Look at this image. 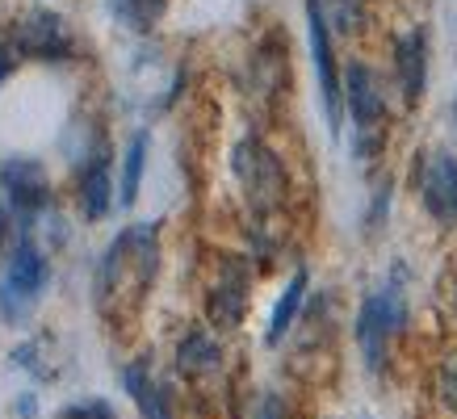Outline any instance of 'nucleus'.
<instances>
[{"instance_id":"nucleus-1","label":"nucleus","mask_w":457,"mask_h":419,"mask_svg":"<svg viewBox=\"0 0 457 419\" xmlns=\"http://www.w3.org/2000/svg\"><path fill=\"white\" fill-rule=\"evenodd\" d=\"M155 273H160V231L155 223H135L126 226L122 235L113 239L97 268V310L113 327L139 315V307L147 302Z\"/></svg>"},{"instance_id":"nucleus-2","label":"nucleus","mask_w":457,"mask_h":419,"mask_svg":"<svg viewBox=\"0 0 457 419\" xmlns=\"http://www.w3.org/2000/svg\"><path fill=\"white\" fill-rule=\"evenodd\" d=\"M231 168H236V177L256 214H269V210H278L286 201V168L264 143L244 139L231 155Z\"/></svg>"},{"instance_id":"nucleus-3","label":"nucleus","mask_w":457,"mask_h":419,"mask_svg":"<svg viewBox=\"0 0 457 419\" xmlns=\"http://www.w3.org/2000/svg\"><path fill=\"white\" fill-rule=\"evenodd\" d=\"M42 285H46V260H42V251L29 239H21L13 256H9V273L0 281V310L4 315H21V307Z\"/></svg>"},{"instance_id":"nucleus-4","label":"nucleus","mask_w":457,"mask_h":419,"mask_svg":"<svg viewBox=\"0 0 457 419\" xmlns=\"http://www.w3.org/2000/svg\"><path fill=\"white\" fill-rule=\"evenodd\" d=\"M306 29H311V51H315V71L319 88H323V110L332 122V135H340V76H336V55H332V34H328V17L319 0H306Z\"/></svg>"},{"instance_id":"nucleus-5","label":"nucleus","mask_w":457,"mask_h":419,"mask_svg":"<svg viewBox=\"0 0 457 419\" xmlns=\"http://www.w3.org/2000/svg\"><path fill=\"white\" fill-rule=\"evenodd\" d=\"M206 310H210V323L231 332L244 323V310H248V268L239 256L222 260L219 268V281L210 285V298H206Z\"/></svg>"},{"instance_id":"nucleus-6","label":"nucleus","mask_w":457,"mask_h":419,"mask_svg":"<svg viewBox=\"0 0 457 419\" xmlns=\"http://www.w3.org/2000/svg\"><path fill=\"white\" fill-rule=\"evenodd\" d=\"M13 46L29 59H63L71 42H68L63 17L51 13V9H34V13H26L21 21H17Z\"/></svg>"},{"instance_id":"nucleus-7","label":"nucleus","mask_w":457,"mask_h":419,"mask_svg":"<svg viewBox=\"0 0 457 419\" xmlns=\"http://www.w3.org/2000/svg\"><path fill=\"white\" fill-rule=\"evenodd\" d=\"M345 101H348V110H353V118H357V126H361V139H365V135L374 139L382 118H386V97H382L378 76L365 68V63H353V68L345 71Z\"/></svg>"},{"instance_id":"nucleus-8","label":"nucleus","mask_w":457,"mask_h":419,"mask_svg":"<svg viewBox=\"0 0 457 419\" xmlns=\"http://www.w3.org/2000/svg\"><path fill=\"white\" fill-rule=\"evenodd\" d=\"M420 193H424V206L432 218L457 223V155H432L424 164Z\"/></svg>"},{"instance_id":"nucleus-9","label":"nucleus","mask_w":457,"mask_h":419,"mask_svg":"<svg viewBox=\"0 0 457 419\" xmlns=\"http://www.w3.org/2000/svg\"><path fill=\"white\" fill-rule=\"evenodd\" d=\"M395 68H399V84H403L407 105H420L424 80H428V34H424V29H411V34L399 38V46H395Z\"/></svg>"},{"instance_id":"nucleus-10","label":"nucleus","mask_w":457,"mask_h":419,"mask_svg":"<svg viewBox=\"0 0 457 419\" xmlns=\"http://www.w3.org/2000/svg\"><path fill=\"white\" fill-rule=\"evenodd\" d=\"M0 185H4V193L13 197L17 210H38V206H46V197H51L46 172H42L34 160H9V164L0 168Z\"/></svg>"},{"instance_id":"nucleus-11","label":"nucleus","mask_w":457,"mask_h":419,"mask_svg":"<svg viewBox=\"0 0 457 419\" xmlns=\"http://www.w3.org/2000/svg\"><path fill=\"white\" fill-rule=\"evenodd\" d=\"M395 335V327H390L386 310H382V298H370L365 307H361V319H357V340H361V352H365V365L370 369H382L386 365V340Z\"/></svg>"},{"instance_id":"nucleus-12","label":"nucleus","mask_w":457,"mask_h":419,"mask_svg":"<svg viewBox=\"0 0 457 419\" xmlns=\"http://www.w3.org/2000/svg\"><path fill=\"white\" fill-rule=\"evenodd\" d=\"M219 361H222V352H219V344H214L206 332H189L185 340H180V349H177L180 374H189V377L214 374V369H219Z\"/></svg>"},{"instance_id":"nucleus-13","label":"nucleus","mask_w":457,"mask_h":419,"mask_svg":"<svg viewBox=\"0 0 457 419\" xmlns=\"http://www.w3.org/2000/svg\"><path fill=\"white\" fill-rule=\"evenodd\" d=\"M126 390L135 394V403H139L143 419H172V411H168V394L155 386L152 377H147V365H130L126 369Z\"/></svg>"},{"instance_id":"nucleus-14","label":"nucleus","mask_w":457,"mask_h":419,"mask_svg":"<svg viewBox=\"0 0 457 419\" xmlns=\"http://www.w3.org/2000/svg\"><path fill=\"white\" fill-rule=\"evenodd\" d=\"M80 201H84V214H88V218H101V214L110 210V168H105V160H101V155L84 168Z\"/></svg>"},{"instance_id":"nucleus-15","label":"nucleus","mask_w":457,"mask_h":419,"mask_svg":"<svg viewBox=\"0 0 457 419\" xmlns=\"http://www.w3.org/2000/svg\"><path fill=\"white\" fill-rule=\"evenodd\" d=\"M110 4H113V17L126 29H135V34H147L168 9V0H110Z\"/></svg>"},{"instance_id":"nucleus-16","label":"nucleus","mask_w":457,"mask_h":419,"mask_svg":"<svg viewBox=\"0 0 457 419\" xmlns=\"http://www.w3.org/2000/svg\"><path fill=\"white\" fill-rule=\"evenodd\" d=\"M303 293H306V273L298 268V273L290 277V285H286V293H281L278 310H273V319H269V344H278L281 335L290 332L294 315H298V307H303Z\"/></svg>"},{"instance_id":"nucleus-17","label":"nucleus","mask_w":457,"mask_h":419,"mask_svg":"<svg viewBox=\"0 0 457 419\" xmlns=\"http://www.w3.org/2000/svg\"><path fill=\"white\" fill-rule=\"evenodd\" d=\"M143 164H147V139H143V135H135L130 152H126V168H122V206H130V201L139 197Z\"/></svg>"},{"instance_id":"nucleus-18","label":"nucleus","mask_w":457,"mask_h":419,"mask_svg":"<svg viewBox=\"0 0 457 419\" xmlns=\"http://www.w3.org/2000/svg\"><path fill=\"white\" fill-rule=\"evenodd\" d=\"M319 4L336 34H353L361 26V0H319Z\"/></svg>"},{"instance_id":"nucleus-19","label":"nucleus","mask_w":457,"mask_h":419,"mask_svg":"<svg viewBox=\"0 0 457 419\" xmlns=\"http://www.w3.org/2000/svg\"><path fill=\"white\" fill-rule=\"evenodd\" d=\"M436 394H441V403L457 415V349L445 352L441 369H436Z\"/></svg>"},{"instance_id":"nucleus-20","label":"nucleus","mask_w":457,"mask_h":419,"mask_svg":"<svg viewBox=\"0 0 457 419\" xmlns=\"http://www.w3.org/2000/svg\"><path fill=\"white\" fill-rule=\"evenodd\" d=\"M63 419H113V415L101 403H88V407H76V411H68Z\"/></svg>"},{"instance_id":"nucleus-21","label":"nucleus","mask_w":457,"mask_h":419,"mask_svg":"<svg viewBox=\"0 0 457 419\" xmlns=\"http://www.w3.org/2000/svg\"><path fill=\"white\" fill-rule=\"evenodd\" d=\"M261 419H286V407H281V398H273V394H269V398L261 403Z\"/></svg>"},{"instance_id":"nucleus-22","label":"nucleus","mask_w":457,"mask_h":419,"mask_svg":"<svg viewBox=\"0 0 457 419\" xmlns=\"http://www.w3.org/2000/svg\"><path fill=\"white\" fill-rule=\"evenodd\" d=\"M4 71H9V51L0 46V80H4Z\"/></svg>"},{"instance_id":"nucleus-23","label":"nucleus","mask_w":457,"mask_h":419,"mask_svg":"<svg viewBox=\"0 0 457 419\" xmlns=\"http://www.w3.org/2000/svg\"><path fill=\"white\" fill-rule=\"evenodd\" d=\"M0 239H4V214H0Z\"/></svg>"}]
</instances>
